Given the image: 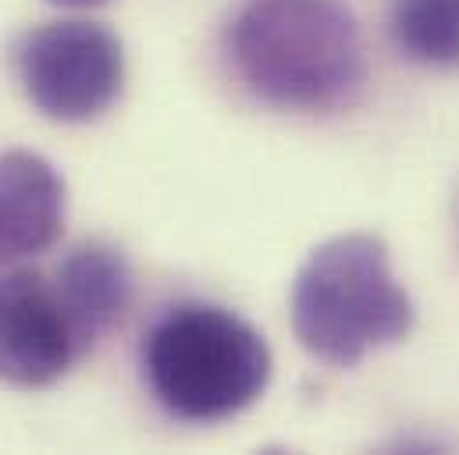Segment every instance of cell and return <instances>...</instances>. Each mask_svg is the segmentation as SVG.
<instances>
[{"label": "cell", "mask_w": 459, "mask_h": 455, "mask_svg": "<svg viewBox=\"0 0 459 455\" xmlns=\"http://www.w3.org/2000/svg\"><path fill=\"white\" fill-rule=\"evenodd\" d=\"M50 4H61V7H97L104 0H50Z\"/></svg>", "instance_id": "cell-9"}, {"label": "cell", "mask_w": 459, "mask_h": 455, "mask_svg": "<svg viewBox=\"0 0 459 455\" xmlns=\"http://www.w3.org/2000/svg\"><path fill=\"white\" fill-rule=\"evenodd\" d=\"M18 86L54 121H93L121 97L125 50L100 21H47L14 47Z\"/></svg>", "instance_id": "cell-4"}, {"label": "cell", "mask_w": 459, "mask_h": 455, "mask_svg": "<svg viewBox=\"0 0 459 455\" xmlns=\"http://www.w3.org/2000/svg\"><path fill=\"white\" fill-rule=\"evenodd\" d=\"M143 377L171 416L218 424L264 395L271 348L231 310L182 303L171 306L143 341Z\"/></svg>", "instance_id": "cell-2"}, {"label": "cell", "mask_w": 459, "mask_h": 455, "mask_svg": "<svg viewBox=\"0 0 459 455\" xmlns=\"http://www.w3.org/2000/svg\"><path fill=\"white\" fill-rule=\"evenodd\" d=\"M229 54L253 97L289 111L335 107L363 82V39L342 0H246Z\"/></svg>", "instance_id": "cell-1"}, {"label": "cell", "mask_w": 459, "mask_h": 455, "mask_svg": "<svg viewBox=\"0 0 459 455\" xmlns=\"http://www.w3.org/2000/svg\"><path fill=\"white\" fill-rule=\"evenodd\" d=\"M410 328L413 303L374 235L328 238L292 281V331L332 366H352L370 348L403 341Z\"/></svg>", "instance_id": "cell-3"}, {"label": "cell", "mask_w": 459, "mask_h": 455, "mask_svg": "<svg viewBox=\"0 0 459 455\" xmlns=\"http://www.w3.org/2000/svg\"><path fill=\"white\" fill-rule=\"evenodd\" d=\"M68 214V189L57 167L32 150L0 153V267L47 253Z\"/></svg>", "instance_id": "cell-6"}, {"label": "cell", "mask_w": 459, "mask_h": 455, "mask_svg": "<svg viewBox=\"0 0 459 455\" xmlns=\"http://www.w3.org/2000/svg\"><path fill=\"white\" fill-rule=\"evenodd\" d=\"M399 50L431 68L459 64V0H399L392 11Z\"/></svg>", "instance_id": "cell-8"}, {"label": "cell", "mask_w": 459, "mask_h": 455, "mask_svg": "<svg viewBox=\"0 0 459 455\" xmlns=\"http://www.w3.org/2000/svg\"><path fill=\"white\" fill-rule=\"evenodd\" d=\"M82 345L108 335L121 324L132 299L128 260L108 242H79L57 267L54 281Z\"/></svg>", "instance_id": "cell-7"}, {"label": "cell", "mask_w": 459, "mask_h": 455, "mask_svg": "<svg viewBox=\"0 0 459 455\" xmlns=\"http://www.w3.org/2000/svg\"><path fill=\"white\" fill-rule=\"evenodd\" d=\"M86 345L61 296L36 270L0 267V381L47 388L72 370Z\"/></svg>", "instance_id": "cell-5"}]
</instances>
